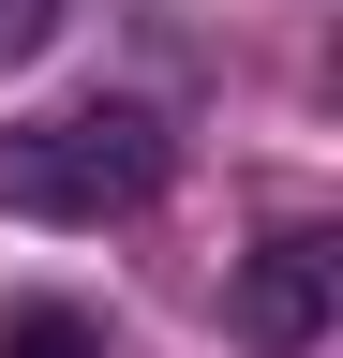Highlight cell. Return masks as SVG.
I'll return each instance as SVG.
<instances>
[{"label":"cell","instance_id":"obj_1","mask_svg":"<svg viewBox=\"0 0 343 358\" xmlns=\"http://www.w3.org/2000/svg\"><path fill=\"white\" fill-rule=\"evenodd\" d=\"M164 120L149 105H45V120H0V209L15 224H135L164 194Z\"/></svg>","mask_w":343,"mask_h":358},{"label":"cell","instance_id":"obj_2","mask_svg":"<svg viewBox=\"0 0 343 358\" xmlns=\"http://www.w3.org/2000/svg\"><path fill=\"white\" fill-rule=\"evenodd\" d=\"M328 284H343V239H328V224H284V239L254 254V284H239V343L298 358V343L328 329Z\"/></svg>","mask_w":343,"mask_h":358},{"label":"cell","instance_id":"obj_3","mask_svg":"<svg viewBox=\"0 0 343 358\" xmlns=\"http://www.w3.org/2000/svg\"><path fill=\"white\" fill-rule=\"evenodd\" d=\"M0 358H105V343H90L75 299H30V313H0Z\"/></svg>","mask_w":343,"mask_h":358}]
</instances>
